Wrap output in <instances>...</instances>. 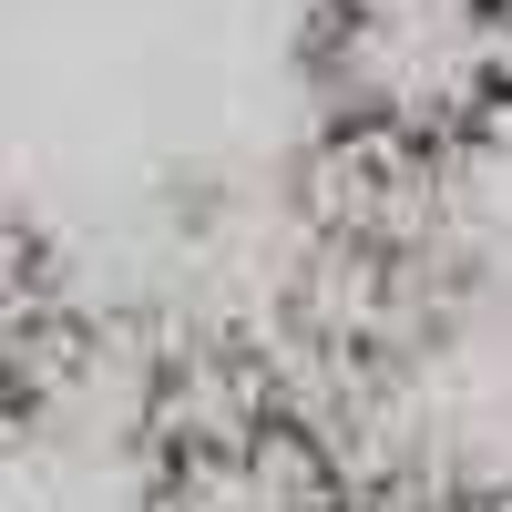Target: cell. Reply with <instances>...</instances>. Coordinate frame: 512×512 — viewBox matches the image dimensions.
<instances>
[{
	"mask_svg": "<svg viewBox=\"0 0 512 512\" xmlns=\"http://www.w3.org/2000/svg\"><path fill=\"white\" fill-rule=\"evenodd\" d=\"M502 31L512 0H318L308 72L328 123L451 154L502 123Z\"/></svg>",
	"mask_w": 512,
	"mask_h": 512,
	"instance_id": "6da1fadb",
	"label": "cell"
},
{
	"mask_svg": "<svg viewBox=\"0 0 512 512\" xmlns=\"http://www.w3.org/2000/svg\"><path fill=\"white\" fill-rule=\"evenodd\" d=\"M338 502H349V482L297 410L144 451V512H338Z\"/></svg>",
	"mask_w": 512,
	"mask_h": 512,
	"instance_id": "7a4b0ae2",
	"label": "cell"
},
{
	"mask_svg": "<svg viewBox=\"0 0 512 512\" xmlns=\"http://www.w3.org/2000/svg\"><path fill=\"white\" fill-rule=\"evenodd\" d=\"M41 359H52V318H41V287L21 277V256H0V410L31 400Z\"/></svg>",
	"mask_w": 512,
	"mask_h": 512,
	"instance_id": "3957f363",
	"label": "cell"
},
{
	"mask_svg": "<svg viewBox=\"0 0 512 512\" xmlns=\"http://www.w3.org/2000/svg\"><path fill=\"white\" fill-rule=\"evenodd\" d=\"M492 512H512V502H492Z\"/></svg>",
	"mask_w": 512,
	"mask_h": 512,
	"instance_id": "277c9868",
	"label": "cell"
}]
</instances>
